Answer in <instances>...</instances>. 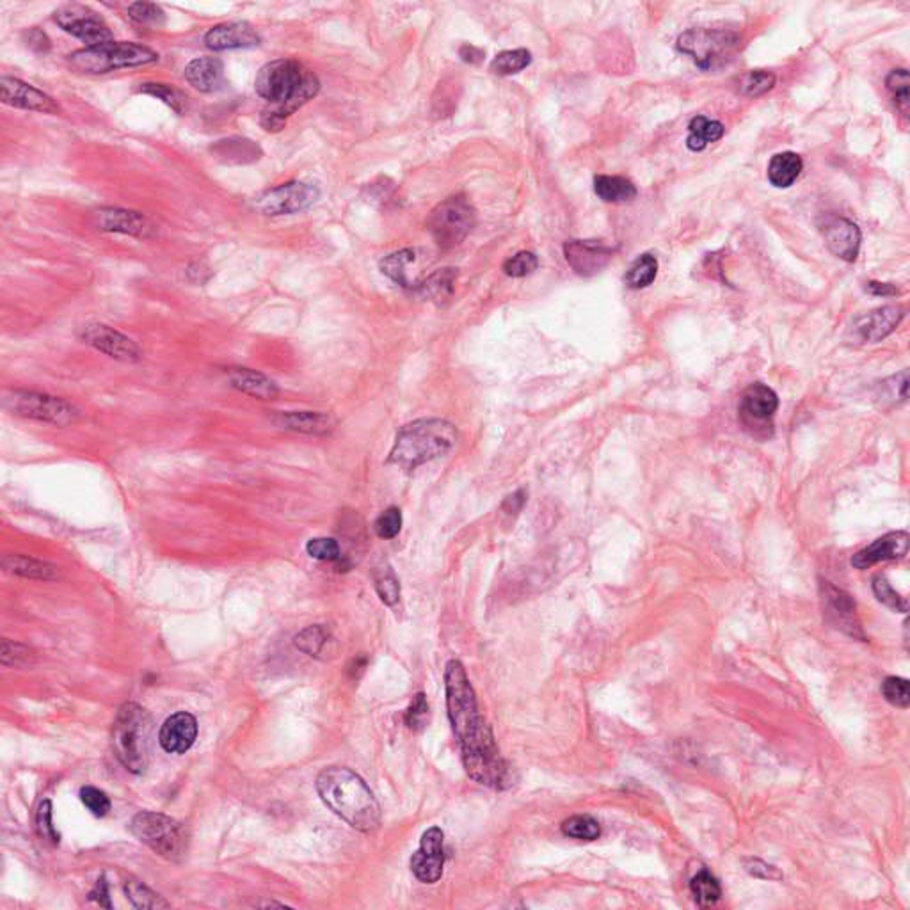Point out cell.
<instances>
[{
    "label": "cell",
    "instance_id": "1",
    "mask_svg": "<svg viewBox=\"0 0 910 910\" xmlns=\"http://www.w3.org/2000/svg\"><path fill=\"white\" fill-rule=\"evenodd\" d=\"M447 709L460 749L466 774L478 784L503 790L510 784V772L494 736L480 715L475 690L459 660H451L445 667Z\"/></svg>",
    "mask_w": 910,
    "mask_h": 910
},
{
    "label": "cell",
    "instance_id": "2",
    "mask_svg": "<svg viewBox=\"0 0 910 910\" xmlns=\"http://www.w3.org/2000/svg\"><path fill=\"white\" fill-rule=\"evenodd\" d=\"M254 89L270 103V107L261 112L260 125L267 132H279L297 109L317 96L320 82L302 62L295 59H277L260 68L254 79Z\"/></svg>",
    "mask_w": 910,
    "mask_h": 910
},
{
    "label": "cell",
    "instance_id": "3",
    "mask_svg": "<svg viewBox=\"0 0 910 910\" xmlns=\"http://www.w3.org/2000/svg\"><path fill=\"white\" fill-rule=\"evenodd\" d=\"M322 802L351 827L370 832L381 822V807L367 782L349 768L329 766L317 777Z\"/></svg>",
    "mask_w": 910,
    "mask_h": 910
},
{
    "label": "cell",
    "instance_id": "4",
    "mask_svg": "<svg viewBox=\"0 0 910 910\" xmlns=\"http://www.w3.org/2000/svg\"><path fill=\"white\" fill-rule=\"evenodd\" d=\"M457 442V431L447 420L422 418L404 426L395 438L388 464L402 469H417L442 455L449 454Z\"/></svg>",
    "mask_w": 910,
    "mask_h": 910
},
{
    "label": "cell",
    "instance_id": "5",
    "mask_svg": "<svg viewBox=\"0 0 910 910\" xmlns=\"http://www.w3.org/2000/svg\"><path fill=\"white\" fill-rule=\"evenodd\" d=\"M153 720L146 709L136 702H127L120 707L114 729L112 747L121 765L132 774H143L152 757Z\"/></svg>",
    "mask_w": 910,
    "mask_h": 910
},
{
    "label": "cell",
    "instance_id": "6",
    "mask_svg": "<svg viewBox=\"0 0 910 910\" xmlns=\"http://www.w3.org/2000/svg\"><path fill=\"white\" fill-rule=\"evenodd\" d=\"M159 61V54L134 41H109L96 46H84L68 55L71 70L86 75H105L125 68L148 66Z\"/></svg>",
    "mask_w": 910,
    "mask_h": 910
},
{
    "label": "cell",
    "instance_id": "7",
    "mask_svg": "<svg viewBox=\"0 0 910 910\" xmlns=\"http://www.w3.org/2000/svg\"><path fill=\"white\" fill-rule=\"evenodd\" d=\"M130 831L141 843L166 859L175 861L187 850L186 829L182 823L166 815L143 811L134 816Z\"/></svg>",
    "mask_w": 910,
    "mask_h": 910
},
{
    "label": "cell",
    "instance_id": "8",
    "mask_svg": "<svg viewBox=\"0 0 910 910\" xmlns=\"http://www.w3.org/2000/svg\"><path fill=\"white\" fill-rule=\"evenodd\" d=\"M4 408L21 418H30L57 427H66L80 418V411L68 401L37 392H11L4 397Z\"/></svg>",
    "mask_w": 910,
    "mask_h": 910
},
{
    "label": "cell",
    "instance_id": "9",
    "mask_svg": "<svg viewBox=\"0 0 910 910\" xmlns=\"http://www.w3.org/2000/svg\"><path fill=\"white\" fill-rule=\"evenodd\" d=\"M476 223V212L471 203L454 196L440 203L429 216L427 228L440 247L459 245Z\"/></svg>",
    "mask_w": 910,
    "mask_h": 910
},
{
    "label": "cell",
    "instance_id": "10",
    "mask_svg": "<svg viewBox=\"0 0 910 910\" xmlns=\"http://www.w3.org/2000/svg\"><path fill=\"white\" fill-rule=\"evenodd\" d=\"M320 193L308 182H286L260 193L252 200V209L261 216H292L308 211L318 200Z\"/></svg>",
    "mask_w": 910,
    "mask_h": 910
},
{
    "label": "cell",
    "instance_id": "11",
    "mask_svg": "<svg viewBox=\"0 0 910 910\" xmlns=\"http://www.w3.org/2000/svg\"><path fill=\"white\" fill-rule=\"evenodd\" d=\"M736 45L738 37L734 34L709 29H690L678 39V48L688 54L702 70H709L724 62Z\"/></svg>",
    "mask_w": 910,
    "mask_h": 910
},
{
    "label": "cell",
    "instance_id": "12",
    "mask_svg": "<svg viewBox=\"0 0 910 910\" xmlns=\"http://www.w3.org/2000/svg\"><path fill=\"white\" fill-rule=\"evenodd\" d=\"M54 21L73 37H79L86 46L103 45L112 39V30L107 21L89 5L66 4L54 12Z\"/></svg>",
    "mask_w": 910,
    "mask_h": 910
},
{
    "label": "cell",
    "instance_id": "13",
    "mask_svg": "<svg viewBox=\"0 0 910 910\" xmlns=\"http://www.w3.org/2000/svg\"><path fill=\"white\" fill-rule=\"evenodd\" d=\"M79 338L86 345L93 347L95 351H98L112 360H118L123 363H137L143 360V351L132 338H128L127 335L120 333L118 329L100 324V322H91V324L82 326L79 331Z\"/></svg>",
    "mask_w": 910,
    "mask_h": 910
},
{
    "label": "cell",
    "instance_id": "14",
    "mask_svg": "<svg viewBox=\"0 0 910 910\" xmlns=\"http://www.w3.org/2000/svg\"><path fill=\"white\" fill-rule=\"evenodd\" d=\"M445 864V834L433 827L424 832L418 852L411 857V872L424 884H434L443 875Z\"/></svg>",
    "mask_w": 910,
    "mask_h": 910
},
{
    "label": "cell",
    "instance_id": "15",
    "mask_svg": "<svg viewBox=\"0 0 910 910\" xmlns=\"http://www.w3.org/2000/svg\"><path fill=\"white\" fill-rule=\"evenodd\" d=\"M0 96L5 105H11L14 109L41 114H61V105L50 95L14 77L0 79Z\"/></svg>",
    "mask_w": 910,
    "mask_h": 910
},
{
    "label": "cell",
    "instance_id": "16",
    "mask_svg": "<svg viewBox=\"0 0 910 910\" xmlns=\"http://www.w3.org/2000/svg\"><path fill=\"white\" fill-rule=\"evenodd\" d=\"M822 598L825 603V614H827L829 621L838 630H843L845 633L864 641V633H863L861 623L857 619L856 601L852 600V596L847 594L845 591L834 587L832 583L823 582L822 583Z\"/></svg>",
    "mask_w": 910,
    "mask_h": 910
},
{
    "label": "cell",
    "instance_id": "17",
    "mask_svg": "<svg viewBox=\"0 0 910 910\" xmlns=\"http://www.w3.org/2000/svg\"><path fill=\"white\" fill-rule=\"evenodd\" d=\"M564 254L576 274L594 276L608 265L614 251L598 240H569L564 245Z\"/></svg>",
    "mask_w": 910,
    "mask_h": 910
},
{
    "label": "cell",
    "instance_id": "18",
    "mask_svg": "<svg viewBox=\"0 0 910 910\" xmlns=\"http://www.w3.org/2000/svg\"><path fill=\"white\" fill-rule=\"evenodd\" d=\"M93 225L102 231L121 233L137 238H150L155 233V227L145 214L127 209H100L93 214Z\"/></svg>",
    "mask_w": 910,
    "mask_h": 910
},
{
    "label": "cell",
    "instance_id": "19",
    "mask_svg": "<svg viewBox=\"0 0 910 910\" xmlns=\"http://www.w3.org/2000/svg\"><path fill=\"white\" fill-rule=\"evenodd\" d=\"M910 546V537L907 532H889L882 537H879L875 542H872L868 548L861 550L852 558V566L856 569H870L879 562L888 560H900L907 555Z\"/></svg>",
    "mask_w": 910,
    "mask_h": 910
},
{
    "label": "cell",
    "instance_id": "20",
    "mask_svg": "<svg viewBox=\"0 0 910 910\" xmlns=\"http://www.w3.org/2000/svg\"><path fill=\"white\" fill-rule=\"evenodd\" d=\"M779 410V397L777 393L768 388L766 385L756 383L750 385L740 402V415L745 427H752L754 424H759V429L765 427V424L775 415Z\"/></svg>",
    "mask_w": 910,
    "mask_h": 910
},
{
    "label": "cell",
    "instance_id": "21",
    "mask_svg": "<svg viewBox=\"0 0 910 910\" xmlns=\"http://www.w3.org/2000/svg\"><path fill=\"white\" fill-rule=\"evenodd\" d=\"M205 45L214 52L244 50L260 45V36L247 21H225L211 27L203 37Z\"/></svg>",
    "mask_w": 910,
    "mask_h": 910
},
{
    "label": "cell",
    "instance_id": "22",
    "mask_svg": "<svg viewBox=\"0 0 910 910\" xmlns=\"http://www.w3.org/2000/svg\"><path fill=\"white\" fill-rule=\"evenodd\" d=\"M827 247L845 261H856L861 249V229L845 218H829L822 227Z\"/></svg>",
    "mask_w": 910,
    "mask_h": 910
},
{
    "label": "cell",
    "instance_id": "23",
    "mask_svg": "<svg viewBox=\"0 0 910 910\" xmlns=\"http://www.w3.org/2000/svg\"><path fill=\"white\" fill-rule=\"evenodd\" d=\"M198 736V724L191 713L180 711L171 715L161 727L159 741L166 752L184 754L187 752Z\"/></svg>",
    "mask_w": 910,
    "mask_h": 910
},
{
    "label": "cell",
    "instance_id": "24",
    "mask_svg": "<svg viewBox=\"0 0 910 910\" xmlns=\"http://www.w3.org/2000/svg\"><path fill=\"white\" fill-rule=\"evenodd\" d=\"M227 377L231 388H235L236 392L249 395L252 399L274 401L279 395L277 385L261 372H256L251 368H242V367H233V368H228Z\"/></svg>",
    "mask_w": 910,
    "mask_h": 910
},
{
    "label": "cell",
    "instance_id": "25",
    "mask_svg": "<svg viewBox=\"0 0 910 910\" xmlns=\"http://www.w3.org/2000/svg\"><path fill=\"white\" fill-rule=\"evenodd\" d=\"M276 426L286 431L301 433V434H313V436H326L331 434L336 427V420L320 411H288L279 413L274 418Z\"/></svg>",
    "mask_w": 910,
    "mask_h": 910
},
{
    "label": "cell",
    "instance_id": "26",
    "mask_svg": "<svg viewBox=\"0 0 910 910\" xmlns=\"http://www.w3.org/2000/svg\"><path fill=\"white\" fill-rule=\"evenodd\" d=\"M906 317V310L902 306H884L879 308L857 322V333L864 342H881L889 336Z\"/></svg>",
    "mask_w": 910,
    "mask_h": 910
},
{
    "label": "cell",
    "instance_id": "27",
    "mask_svg": "<svg viewBox=\"0 0 910 910\" xmlns=\"http://www.w3.org/2000/svg\"><path fill=\"white\" fill-rule=\"evenodd\" d=\"M186 80L200 93L219 91L225 84V64L219 57H198L186 66Z\"/></svg>",
    "mask_w": 910,
    "mask_h": 910
},
{
    "label": "cell",
    "instance_id": "28",
    "mask_svg": "<svg viewBox=\"0 0 910 910\" xmlns=\"http://www.w3.org/2000/svg\"><path fill=\"white\" fill-rule=\"evenodd\" d=\"M211 152L219 162L231 164V166L252 164V162L260 161V157H261V148L254 141H251L247 137H240V136H233V137L218 141L216 145H212Z\"/></svg>",
    "mask_w": 910,
    "mask_h": 910
},
{
    "label": "cell",
    "instance_id": "29",
    "mask_svg": "<svg viewBox=\"0 0 910 910\" xmlns=\"http://www.w3.org/2000/svg\"><path fill=\"white\" fill-rule=\"evenodd\" d=\"M417 263V249H401L381 260V270L393 283L404 288H415L417 283L411 276V267Z\"/></svg>",
    "mask_w": 910,
    "mask_h": 910
},
{
    "label": "cell",
    "instance_id": "30",
    "mask_svg": "<svg viewBox=\"0 0 910 910\" xmlns=\"http://www.w3.org/2000/svg\"><path fill=\"white\" fill-rule=\"evenodd\" d=\"M804 162L800 155L793 152H782L775 155L768 164V180L777 189H786L800 177Z\"/></svg>",
    "mask_w": 910,
    "mask_h": 910
},
{
    "label": "cell",
    "instance_id": "31",
    "mask_svg": "<svg viewBox=\"0 0 910 910\" xmlns=\"http://www.w3.org/2000/svg\"><path fill=\"white\" fill-rule=\"evenodd\" d=\"M2 566L7 573L30 580H55L59 576L54 566L23 555H5Z\"/></svg>",
    "mask_w": 910,
    "mask_h": 910
},
{
    "label": "cell",
    "instance_id": "32",
    "mask_svg": "<svg viewBox=\"0 0 910 910\" xmlns=\"http://www.w3.org/2000/svg\"><path fill=\"white\" fill-rule=\"evenodd\" d=\"M594 191L607 203H626L637 198V187L625 177H596Z\"/></svg>",
    "mask_w": 910,
    "mask_h": 910
},
{
    "label": "cell",
    "instance_id": "33",
    "mask_svg": "<svg viewBox=\"0 0 910 910\" xmlns=\"http://www.w3.org/2000/svg\"><path fill=\"white\" fill-rule=\"evenodd\" d=\"M457 276H459L457 269H452V267L440 269V270L433 272L431 276H427V277H426V279L418 285V292H420L424 297H427V299H431V301H434V302L442 304V302H445V301H449V299L452 297Z\"/></svg>",
    "mask_w": 910,
    "mask_h": 910
},
{
    "label": "cell",
    "instance_id": "34",
    "mask_svg": "<svg viewBox=\"0 0 910 910\" xmlns=\"http://www.w3.org/2000/svg\"><path fill=\"white\" fill-rule=\"evenodd\" d=\"M688 137H686V146L691 150V152H700L704 150L709 143H715L718 139H722L725 128L720 121H715V120H707L704 116H697L690 121L688 125Z\"/></svg>",
    "mask_w": 910,
    "mask_h": 910
},
{
    "label": "cell",
    "instance_id": "35",
    "mask_svg": "<svg viewBox=\"0 0 910 910\" xmlns=\"http://www.w3.org/2000/svg\"><path fill=\"white\" fill-rule=\"evenodd\" d=\"M139 93L150 95L161 102H164L168 107H171L177 114H186L189 109V100L184 91L171 84L164 82H145L139 86Z\"/></svg>",
    "mask_w": 910,
    "mask_h": 910
},
{
    "label": "cell",
    "instance_id": "36",
    "mask_svg": "<svg viewBox=\"0 0 910 910\" xmlns=\"http://www.w3.org/2000/svg\"><path fill=\"white\" fill-rule=\"evenodd\" d=\"M657 274H658V260L655 254L646 252V254H641L630 265V269L626 270V276H625V283L633 290H641V288L649 286L657 279Z\"/></svg>",
    "mask_w": 910,
    "mask_h": 910
},
{
    "label": "cell",
    "instance_id": "37",
    "mask_svg": "<svg viewBox=\"0 0 910 910\" xmlns=\"http://www.w3.org/2000/svg\"><path fill=\"white\" fill-rule=\"evenodd\" d=\"M690 893H691L695 904L699 907H702V909L716 906L720 897H722V889H720L718 881L707 870L699 872L690 881Z\"/></svg>",
    "mask_w": 910,
    "mask_h": 910
},
{
    "label": "cell",
    "instance_id": "38",
    "mask_svg": "<svg viewBox=\"0 0 910 910\" xmlns=\"http://www.w3.org/2000/svg\"><path fill=\"white\" fill-rule=\"evenodd\" d=\"M532 62V54L525 48H516V50H505V52H500L492 62H491V71L496 73V75H514V73H519L521 70H525L526 66H530Z\"/></svg>",
    "mask_w": 910,
    "mask_h": 910
},
{
    "label": "cell",
    "instance_id": "39",
    "mask_svg": "<svg viewBox=\"0 0 910 910\" xmlns=\"http://www.w3.org/2000/svg\"><path fill=\"white\" fill-rule=\"evenodd\" d=\"M562 832L567 838L582 840V841H594L601 836V827L598 820H594L589 815H578L562 823Z\"/></svg>",
    "mask_w": 910,
    "mask_h": 910
},
{
    "label": "cell",
    "instance_id": "40",
    "mask_svg": "<svg viewBox=\"0 0 910 910\" xmlns=\"http://www.w3.org/2000/svg\"><path fill=\"white\" fill-rule=\"evenodd\" d=\"M327 642H329V632L320 625L304 628L294 639L295 648L310 657H318Z\"/></svg>",
    "mask_w": 910,
    "mask_h": 910
},
{
    "label": "cell",
    "instance_id": "41",
    "mask_svg": "<svg viewBox=\"0 0 910 910\" xmlns=\"http://www.w3.org/2000/svg\"><path fill=\"white\" fill-rule=\"evenodd\" d=\"M125 893L137 909H166L170 904L137 881H127Z\"/></svg>",
    "mask_w": 910,
    "mask_h": 910
},
{
    "label": "cell",
    "instance_id": "42",
    "mask_svg": "<svg viewBox=\"0 0 910 910\" xmlns=\"http://www.w3.org/2000/svg\"><path fill=\"white\" fill-rule=\"evenodd\" d=\"M873 592L877 596V600L886 605L888 608H891L893 612H900V614H907L909 612V601L893 589V585L889 583V580L884 576V575H879L873 578Z\"/></svg>",
    "mask_w": 910,
    "mask_h": 910
},
{
    "label": "cell",
    "instance_id": "43",
    "mask_svg": "<svg viewBox=\"0 0 910 910\" xmlns=\"http://www.w3.org/2000/svg\"><path fill=\"white\" fill-rule=\"evenodd\" d=\"M128 16L145 27H162L166 23V12L153 2H134L128 5Z\"/></svg>",
    "mask_w": 910,
    "mask_h": 910
},
{
    "label": "cell",
    "instance_id": "44",
    "mask_svg": "<svg viewBox=\"0 0 910 910\" xmlns=\"http://www.w3.org/2000/svg\"><path fill=\"white\" fill-rule=\"evenodd\" d=\"M774 86H775V75L770 71H765V70L747 71L740 79V89L743 91V95L754 96V98L772 91Z\"/></svg>",
    "mask_w": 910,
    "mask_h": 910
},
{
    "label": "cell",
    "instance_id": "45",
    "mask_svg": "<svg viewBox=\"0 0 910 910\" xmlns=\"http://www.w3.org/2000/svg\"><path fill=\"white\" fill-rule=\"evenodd\" d=\"M374 583H376V591L381 598V601L388 607H393L395 603H399L401 600V583L395 576V573L390 569V567H383L379 571H376L374 575Z\"/></svg>",
    "mask_w": 910,
    "mask_h": 910
},
{
    "label": "cell",
    "instance_id": "46",
    "mask_svg": "<svg viewBox=\"0 0 910 910\" xmlns=\"http://www.w3.org/2000/svg\"><path fill=\"white\" fill-rule=\"evenodd\" d=\"M909 71L906 68L893 70L886 79V86L904 116H907L909 112Z\"/></svg>",
    "mask_w": 910,
    "mask_h": 910
},
{
    "label": "cell",
    "instance_id": "47",
    "mask_svg": "<svg viewBox=\"0 0 910 910\" xmlns=\"http://www.w3.org/2000/svg\"><path fill=\"white\" fill-rule=\"evenodd\" d=\"M882 695L889 704L900 709H907L910 706L909 682L906 678L889 676L882 682Z\"/></svg>",
    "mask_w": 910,
    "mask_h": 910
},
{
    "label": "cell",
    "instance_id": "48",
    "mask_svg": "<svg viewBox=\"0 0 910 910\" xmlns=\"http://www.w3.org/2000/svg\"><path fill=\"white\" fill-rule=\"evenodd\" d=\"M537 267H539L537 254L530 251H521L503 263V272L510 277H525L532 274Z\"/></svg>",
    "mask_w": 910,
    "mask_h": 910
},
{
    "label": "cell",
    "instance_id": "49",
    "mask_svg": "<svg viewBox=\"0 0 910 910\" xmlns=\"http://www.w3.org/2000/svg\"><path fill=\"white\" fill-rule=\"evenodd\" d=\"M306 551L311 558L324 560V562H338L342 558L340 546L331 537H315L310 539L306 544Z\"/></svg>",
    "mask_w": 910,
    "mask_h": 910
},
{
    "label": "cell",
    "instance_id": "50",
    "mask_svg": "<svg viewBox=\"0 0 910 910\" xmlns=\"http://www.w3.org/2000/svg\"><path fill=\"white\" fill-rule=\"evenodd\" d=\"M402 512L397 507L386 509L374 523V530L381 539H393L401 534Z\"/></svg>",
    "mask_w": 910,
    "mask_h": 910
},
{
    "label": "cell",
    "instance_id": "51",
    "mask_svg": "<svg viewBox=\"0 0 910 910\" xmlns=\"http://www.w3.org/2000/svg\"><path fill=\"white\" fill-rule=\"evenodd\" d=\"M0 658L5 667H21L30 662L32 651L23 644L4 639L2 648H0Z\"/></svg>",
    "mask_w": 910,
    "mask_h": 910
},
{
    "label": "cell",
    "instance_id": "52",
    "mask_svg": "<svg viewBox=\"0 0 910 910\" xmlns=\"http://www.w3.org/2000/svg\"><path fill=\"white\" fill-rule=\"evenodd\" d=\"M80 800L84 806L95 815V816H105L111 811V800L109 797L93 786H84L80 790Z\"/></svg>",
    "mask_w": 910,
    "mask_h": 910
},
{
    "label": "cell",
    "instance_id": "53",
    "mask_svg": "<svg viewBox=\"0 0 910 910\" xmlns=\"http://www.w3.org/2000/svg\"><path fill=\"white\" fill-rule=\"evenodd\" d=\"M429 716V702L424 693H417L406 711V724L411 729H422Z\"/></svg>",
    "mask_w": 910,
    "mask_h": 910
},
{
    "label": "cell",
    "instance_id": "54",
    "mask_svg": "<svg viewBox=\"0 0 910 910\" xmlns=\"http://www.w3.org/2000/svg\"><path fill=\"white\" fill-rule=\"evenodd\" d=\"M37 832H39L43 841L52 843V845L59 843V834L55 832V829L52 825V804L48 800L41 802V806H39V811H37Z\"/></svg>",
    "mask_w": 910,
    "mask_h": 910
},
{
    "label": "cell",
    "instance_id": "55",
    "mask_svg": "<svg viewBox=\"0 0 910 910\" xmlns=\"http://www.w3.org/2000/svg\"><path fill=\"white\" fill-rule=\"evenodd\" d=\"M743 870L756 877V879H763V881H782L784 875L774 866V864H768L761 859H743Z\"/></svg>",
    "mask_w": 910,
    "mask_h": 910
},
{
    "label": "cell",
    "instance_id": "56",
    "mask_svg": "<svg viewBox=\"0 0 910 910\" xmlns=\"http://www.w3.org/2000/svg\"><path fill=\"white\" fill-rule=\"evenodd\" d=\"M23 43L27 45L29 50H32L34 54H48L50 48H52V43H50V37L46 36L45 30L37 29V27H32V29H27L23 32Z\"/></svg>",
    "mask_w": 910,
    "mask_h": 910
},
{
    "label": "cell",
    "instance_id": "57",
    "mask_svg": "<svg viewBox=\"0 0 910 910\" xmlns=\"http://www.w3.org/2000/svg\"><path fill=\"white\" fill-rule=\"evenodd\" d=\"M525 501H526V491H525V489H519V491H516L514 494H510V496H507V498H505V501L501 503V509H503L505 512H509V514H517V512L523 509Z\"/></svg>",
    "mask_w": 910,
    "mask_h": 910
},
{
    "label": "cell",
    "instance_id": "58",
    "mask_svg": "<svg viewBox=\"0 0 910 910\" xmlns=\"http://www.w3.org/2000/svg\"><path fill=\"white\" fill-rule=\"evenodd\" d=\"M89 898H91V900H96L100 906H103V907L111 909V902H109V897H107V882H105V879H103V877L98 881V884H96L95 891H91Z\"/></svg>",
    "mask_w": 910,
    "mask_h": 910
},
{
    "label": "cell",
    "instance_id": "59",
    "mask_svg": "<svg viewBox=\"0 0 910 910\" xmlns=\"http://www.w3.org/2000/svg\"><path fill=\"white\" fill-rule=\"evenodd\" d=\"M868 290L872 294H875V295H884V297L898 294V288L895 285H891V283H877V281H870L868 283Z\"/></svg>",
    "mask_w": 910,
    "mask_h": 910
},
{
    "label": "cell",
    "instance_id": "60",
    "mask_svg": "<svg viewBox=\"0 0 910 910\" xmlns=\"http://www.w3.org/2000/svg\"><path fill=\"white\" fill-rule=\"evenodd\" d=\"M460 57H462V61H466V62H480V61H482V57H484V52H482L480 48L471 46V45H464V46L460 48Z\"/></svg>",
    "mask_w": 910,
    "mask_h": 910
}]
</instances>
